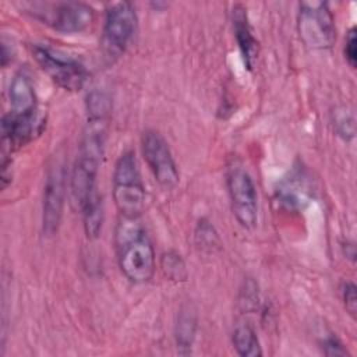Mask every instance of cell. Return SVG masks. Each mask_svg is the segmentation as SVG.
<instances>
[{
  "label": "cell",
  "instance_id": "9a60e30c",
  "mask_svg": "<svg viewBox=\"0 0 357 357\" xmlns=\"http://www.w3.org/2000/svg\"><path fill=\"white\" fill-rule=\"evenodd\" d=\"M197 329V314L188 305L183 307L178 312V319L176 324V343L181 354H188L192 347L194 336Z\"/></svg>",
  "mask_w": 357,
  "mask_h": 357
},
{
  "label": "cell",
  "instance_id": "e0dca14e",
  "mask_svg": "<svg viewBox=\"0 0 357 357\" xmlns=\"http://www.w3.org/2000/svg\"><path fill=\"white\" fill-rule=\"evenodd\" d=\"M163 273L172 280H185L187 271L181 257L176 251L165 252L162 257Z\"/></svg>",
  "mask_w": 357,
  "mask_h": 357
},
{
  "label": "cell",
  "instance_id": "ac0fdd59",
  "mask_svg": "<svg viewBox=\"0 0 357 357\" xmlns=\"http://www.w3.org/2000/svg\"><path fill=\"white\" fill-rule=\"evenodd\" d=\"M195 238H197L199 245H202V247H212L218 241V233L215 231L213 226L208 220L202 219L198 223V226H197Z\"/></svg>",
  "mask_w": 357,
  "mask_h": 357
},
{
  "label": "cell",
  "instance_id": "3957f363",
  "mask_svg": "<svg viewBox=\"0 0 357 357\" xmlns=\"http://www.w3.org/2000/svg\"><path fill=\"white\" fill-rule=\"evenodd\" d=\"M113 199L121 216L139 218L145 209V185L134 152L120 155L112 178Z\"/></svg>",
  "mask_w": 357,
  "mask_h": 357
},
{
  "label": "cell",
  "instance_id": "4fadbf2b",
  "mask_svg": "<svg viewBox=\"0 0 357 357\" xmlns=\"http://www.w3.org/2000/svg\"><path fill=\"white\" fill-rule=\"evenodd\" d=\"M8 98L11 105L10 112L13 114H17V116L39 114L35 88L26 71L20 70L18 73L14 74L10 82Z\"/></svg>",
  "mask_w": 357,
  "mask_h": 357
},
{
  "label": "cell",
  "instance_id": "603a6c76",
  "mask_svg": "<svg viewBox=\"0 0 357 357\" xmlns=\"http://www.w3.org/2000/svg\"><path fill=\"white\" fill-rule=\"evenodd\" d=\"M10 54H11V53H8L7 45L3 43V47H1V64H3V67H6V66L8 64V61L11 60V56H10Z\"/></svg>",
  "mask_w": 357,
  "mask_h": 357
},
{
  "label": "cell",
  "instance_id": "5b68a950",
  "mask_svg": "<svg viewBox=\"0 0 357 357\" xmlns=\"http://www.w3.org/2000/svg\"><path fill=\"white\" fill-rule=\"evenodd\" d=\"M31 52L39 67L60 88L71 92L84 88L89 73L78 59L45 43H33Z\"/></svg>",
  "mask_w": 357,
  "mask_h": 357
},
{
  "label": "cell",
  "instance_id": "277c9868",
  "mask_svg": "<svg viewBox=\"0 0 357 357\" xmlns=\"http://www.w3.org/2000/svg\"><path fill=\"white\" fill-rule=\"evenodd\" d=\"M26 11L63 33H78L91 26L95 18L93 8L82 1H35L25 4Z\"/></svg>",
  "mask_w": 357,
  "mask_h": 357
},
{
  "label": "cell",
  "instance_id": "2e32d148",
  "mask_svg": "<svg viewBox=\"0 0 357 357\" xmlns=\"http://www.w3.org/2000/svg\"><path fill=\"white\" fill-rule=\"evenodd\" d=\"M233 346L243 357H259L262 349L255 331L248 324H240L233 331Z\"/></svg>",
  "mask_w": 357,
  "mask_h": 357
},
{
  "label": "cell",
  "instance_id": "ba28073f",
  "mask_svg": "<svg viewBox=\"0 0 357 357\" xmlns=\"http://www.w3.org/2000/svg\"><path fill=\"white\" fill-rule=\"evenodd\" d=\"M297 29L303 43L312 50L329 49L336 39L335 18L324 1H301L298 4Z\"/></svg>",
  "mask_w": 357,
  "mask_h": 357
},
{
  "label": "cell",
  "instance_id": "7a4b0ae2",
  "mask_svg": "<svg viewBox=\"0 0 357 357\" xmlns=\"http://www.w3.org/2000/svg\"><path fill=\"white\" fill-rule=\"evenodd\" d=\"M114 250L119 268L135 284L149 282L155 273L156 257L152 241L139 218H119L114 227Z\"/></svg>",
  "mask_w": 357,
  "mask_h": 357
},
{
  "label": "cell",
  "instance_id": "7c38bea8",
  "mask_svg": "<svg viewBox=\"0 0 357 357\" xmlns=\"http://www.w3.org/2000/svg\"><path fill=\"white\" fill-rule=\"evenodd\" d=\"M231 24H233L234 36H236L240 53L243 56L244 64L248 70H252L258 59L259 47H258V40L252 35V29L250 26V21L247 17V10L241 4L233 6Z\"/></svg>",
  "mask_w": 357,
  "mask_h": 357
},
{
  "label": "cell",
  "instance_id": "44dd1931",
  "mask_svg": "<svg viewBox=\"0 0 357 357\" xmlns=\"http://www.w3.org/2000/svg\"><path fill=\"white\" fill-rule=\"evenodd\" d=\"M336 131L340 137L344 139H350L354 135V120L351 116H347L346 113H340L335 119Z\"/></svg>",
  "mask_w": 357,
  "mask_h": 357
},
{
  "label": "cell",
  "instance_id": "ffe728a7",
  "mask_svg": "<svg viewBox=\"0 0 357 357\" xmlns=\"http://www.w3.org/2000/svg\"><path fill=\"white\" fill-rule=\"evenodd\" d=\"M343 52H344V59H346L347 64L351 68H356V64H357V32H356L354 26H351L349 29V32L346 33Z\"/></svg>",
  "mask_w": 357,
  "mask_h": 357
},
{
  "label": "cell",
  "instance_id": "d6986e66",
  "mask_svg": "<svg viewBox=\"0 0 357 357\" xmlns=\"http://www.w3.org/2000/svg\"><path fill=\"white\" fill-rule=\"evenodd\" d=\"M340 296L344 304L346 311L351 315L356 317L357 312V293H356V284L350 280L343 282L342 287H340Z\"/></svg>",
  "mask_w": 357,
  "mask_h": 357
},
{
  "label": "cell",
  "instance_id": "8fae6325",
  "mask_svg": "<svg viewBox=\"0 0 357 357\" xmlns=\"http://www.w3.org/2000/svg\"><path fill=\"white\" fill-rule=\"evenodd\" d=\"M278 202L287 211L300 212L314 198V183L305 167L296 165L278 183L275 190Z\"/></svg>",
  "mask_w": 357,
  "mask_h": 357
},
{
  "label": "cell",
  "instance_id": "5bb4252c",
  "mask_svg": "<svg viewBox=\"0 0 357 357\" xmlns=\"http://www.w3.org/2000/svg\"><path fill=\"white\" fill-rule=\"evenodd\" d=\"M81 213L86 237L91 240L98 238L103 225V201L102 195L98 191V187H95L85 199L81 208Z\"/></svg>",
  "mask_w": 357,
  "mask_h": 357
},
{
  "label": "cell",
  "instance_id": "7402d4cb",
  "mask_svg": "<svg viewBox=\"0 0 357 357\" xmlns=\"http://www.w3.org/2000/svg\"><path fill=\"white\" fill-rule=\"evenodd\" d=\"M322 349H324V353L328 354V356H346V354H349L347 350L343 347V344L339 342V339H336L335 336H329V337L324 339Z\"/></svg>",
  "mask_w": 357,
  "mask_h": 357
},
{
  "label": "cell",
  "instance_id": "52a82bcc",
  "mask_svg": "<svg viewBox=\"0 0 357 357\" xmlns=\"http://www.w3.org/2000/svg\"><path fill=\"white\" fill-rule=\"evenodd\" d=\"M138 25L135 8L128 1H117L106 8L103 29H102V49L109 61L119 59L134 39Z\"/></svg>",
  "mask_w": 357,
  "mask_h": 357
},
{
  "label": "cell",
  "instance_id": "8992f818",
  "mask_svg": "<svg viewBox=\"0 0 357 357\" xmlns=\"http://www.w3.org/2000/svg\"><path fill=\"white\" fill-rule=\"evenodd\" d=\"M225 176L233 215L244 229H254L258 222V197L250 173L237 158H231Z\"/></svg>",
  "mask_w": 357,
  "mask_h": 357
},
{
  "label": "cell",
  "instance_id": "9c48e42d",
  "mask_svg": "<svg viewBox=\"0 0 357 357\" xmlns=\"http://www.w3.org/2000/svg\"><path fill=\"white\" fill-rule=\"evenodd\" d=\"M142 156L155 180L163 188H174L178 184V170L166 139L155 130L144 131L141 137Z\"/></svg>",
  "mask_w": 357,
  "mask_h": 357
},
{
  "label": "cell",
  "instance_id": "30bf717a",
  "mask_svg": "<svg viewBox=\"0 0 357 357\" xmlns=\"http://www.w3.org/2000/svg\"><path fill=\"white\" fill-rule=\"evenodd\" d=\"M66 165L60 158L53 159L47 169L43 205H42V226L46 236H53L61 222L64 198H66Z\"/></svg>",
  "mask_w": 357,
  "mask_h": 357
},
{
  "label": "cell",
  "instance_id": "6da1fadb",
  "mask_svg": "<svg viewBox=\"0 0 357 357\" xmlns=\"http://www.w3.org/2000/svg\"><path fill=\"white\" fill-rule=\"evenodd\" d=\"M86 119L79 141V151L70 177V197L82 201L96 185V174L106 148L110 98L93 89L86 96Z\"/></svg>",
  "mask_w": 357,
  "mask_h": 357
}]
</instances>
